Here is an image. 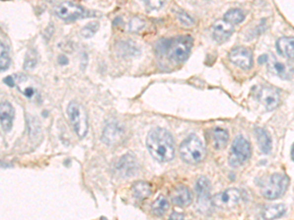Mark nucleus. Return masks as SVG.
<instances>
[{
  "label": "nucleus",
  "mask_w": 294,
  "mask_h": 220,
  "mask_svg": "<svg viewBox=\"0 0 294 220\" xmlns=\"http://www.w3.org/2000/svg\"><path fill=\"white\" fill-rule=\"evenodd\" d=\"M147 146L150 155L160 162H167L175 157V142L164 128H153L149 131L147 138Z\"/></svg>",
  "instance_id": "obj_1"
},
{
  "label": "nucleus",
  "mask_w": 294,
  "mask_h": 220,
  "mask_svg": "<svg viewBox=\"0 0 294 220\" xmlns=\"http://www.w3.org/2000/svg\"><path fill=\"white\" fill-rule=\"evenodd\" d=\"M192 46L193 39L188 35L168 39L164 54H167L171 61L182 63L187 59Z\"/></svg>",
  "instance_id": "obj_2"
},
{
  "label": "nucleus",
  "mask_w": 294,
  "mask_h": 220,
  "mask_svg": "<svg viewBox=\"0 0 294 220\" xmlns=\"http://www.w3.org/2000/svg\"><path fill=\"white\" fill-rule=\"evenodd\" d=\"M180 155L185 162L196 164L205 158L206 149L195 134H191L181 144Z\"/></svg>",
  "instance_id": "obj_3"
},
{
  "label": "nucleus",
  "mask_w": 294,
  "mask_h": 220,
  "mask_svg": "<svg viewBox=\"0 0 294 220\" xmlns=\"http://www.w3.org/2000/svg\"><path fill=\"white\" fill-rule=\"evenodd\" d=\"M290 178L285 174L274 173L262 185V194L268 200L280 198L288 189Z\"/></svg>",
  "instance_id": "obj_4"
},
{
  "label": "nucleus",
  "mask_w": 294,
  "mask_h": 220,
  "mask_svg": "<svg viewBox=\"0 0 294 220\" xmlns=\"http://www.w3.org/2000/svg\"><path fill=\"white\" fill-rule=\"evenodd\" d=\"M67 114L75 134L79 138H83L88 131L87 115L84 108L76 102H71L67 107Z\"/></svg>",
  "instance_id": "obj_5"
},
{
  "label": "nucleus",
  "mask_w": 294,
  "mask_h": 220,
  "mask_svg": "<svg viewBox=\"0 0 294 220\" xmlns=\"http://www.w3.org/2000/svg\"><path fill=\"white\" fill-rule=\"evenodd\" d=\"M251 157V146L249 142L242 136H237L231 145L228 162L232 167L243 164Z\"/></svg>",
  "instance_id": "obj_6"
},
{
  "label": "nucleus",
  "mask_w": 294,
  "mask_h": 220,
  "mask_svg": "<svg viewBox=\"0 0 294 220\" xmlns=\"http://www.w3.org/2000/svg\"><path fill=\"white\" fill-rule=\"evenodd\" d=\"M54 12L60 19L64 21H74L83 18L86 11L79 5L71 1L59 2L54 7Z\"/></svg>",
  "instance_id": "obj_7"
},
{
  "label": "nucleus",
  "mask_w": 294,
  "mask_h": 220,
  "mask_svg": "<svg viewBox=\"0 0 294 220\" xmlns=\"http://www.w3.org/2000/svg\"><path fill=\"white\" fill-rule=\"evenodd\" d=\"M126 137V129L119 123L113 122L108 124L102 133L101 140L108 146H115L124 141Z\"/></svg>",
  "instance_id": "obj_8"
},
{
  "label": "nucleus",
  "mask_w": 294,
  "mask_h": 220,
  "mask_svg": "<svg viewBox=\"0 0 294 220\" xmlns=\"http://www.w3.org/2000/svg\"><path fill=\"white\" fill-rule=\"evenodd\" d=\"M242 199V193L238 189L230 188L213 197L212 203L220 209H230L239 204Z\"/></svg>",
  "instance_id": "obj_9"
},
{
  "label": "nucleus",
  "mask_w": 294,
  "mask_h": 220,
  "mask_svg": "<svg viewBox=\"0 0 294 220\" xmlns=\"http://www.w3.org/2000/svg\"><path fill=\"white\" fill-rule=\"evenodd\" d=\"M228 59L242 70H250L253 66V53L247 47L233 48L228 54Z\"/></svg>",
  "instance_id": "obj_10"
},
{
  "label": "nucleus",
  "mask_w": 294,
  "mask_h": 220,
  "mask_svg": "<svg viewBox=\"0 0 294 220\" xmlns=\"http://www.w3.org/2000/svg\"><path fill=\"white\" fill-rule=\"evenodd\" d=\"M258 100L264 105L267 111H273L281 103V97L279 92L269 86H262L258 89L256 94Z\"/></svg>",
  "instance_id": "obj_11"
},
{
  "label": "nucleus",
  "mask_w": 294,
  "mask_h": 220,
  "mask_svg": "<svg viewBox=\"0 0 294 220\" xmlns=\"http://www.w3.org/2000/svg\"><path fill=\"white\" fill-rule=\"evenodd\" d=\"M116 171L120 176L130 177L136 174L138 170V162L134 156L128 154L123 156L115 165Z\"/></svg>",
  "instance_id": "obj_12"
},
{
  "label": "nucleus",
  "mask_w": 294,
  "mask_h": 220,
  "mask_svg": "<svg viewBox=\"0 0 294 220\" xmlns=\"http://www.w3.org/2000/svg\"><path fill=\"white\" fill-rule=\"evenodd\" d=\"M171 199L174 205L181 208H184L191 204L192 194L188 187L184 185H179L174 188L171 195Z\"/></svg>",
  "instance_id": "obj_13"
},
{
  "label": "nucleus",
  "mask_w": 294,
  "mask_h": 220,
  "mask_svg": "<svg viewBox=\"0 0 294 220\" xmlns=\"http://www.w3.org/2000/svg\"><path fill=\"white\" fill-rule=\"evenodd\" d=\"M233 31H234L233 26L226 23L223 20H219L215 22L212 27L213 37L218 43L225 42L231 36Z\"/></svg>",
  "instance_id": "obj_14"
},
{
  "label": "nucleus",
  "mask_w": 294,
  "mask_h": 220,
  "mask_svg": "<svg viewBox=\"0 0 294 220\" xmlns=\"http://www.w3.org/2000/svg\"><path fill=\"white\" fill-rule=\"evenodd\" d=\"M15 111L13 106L8 102L0 103V125L4 131L8 132L13 126Z\"/></svg>",
  "instance_id": "obj_15"
},
{
  "label": "nucleus",
  "mask_w": 294,
  "mask_h": 220,
  "mask_svg": "<svg viewBox=\"0 0 294 220\" xmlns=\"http://www.w3.org/2000/svg\"><path fill=\"white\" fill-rule=\"evenodd\" d=\"M255 136L261 152L264 154H270L272 151V138L268 131L262 127H256Z\"/></svg>",
  "instance_id": "obj_16"
},
{
  "label": "nucleus",
  "mask_w": 294,
  "mask_h": 220,
  "mask_svg": "<svg viewBox=\"0 0 294 220\" xmlns=\"http://www.w3.org/2000/svg\"><path fill=\"white\" fill-rule=\"evenodd\" d=\"M294 37L290 36H284L281 37L277 41V50L278 52L290 59L294 58Z\"/></svg>",
  "instance_id": "obj_17"
},
{
  "label": "nucleus",
  "mask_w": 294,
  "mask_h": 220,
  "mask_svg": "<svg viewBox=\"0 0 294 220\" xmlns=\"http://www.w3.org/2000/svg\"><path fill=\"white\" fill-rule=\"evenodd\" d=\"M211 143L216 150H221L226 146L228 141V132L221 128L215 127L211 132Z\"/></svg>",
  "instance_id": "obj_18"
},
{
  "label": "nucleus",
  "mask_w": 294,
  "mask_h": 220,
  "mask_svg": "<svg viewBox=\"0 0 294 220\" xmlns=\"http://www.w3.org/2000/svg\"><path fill=\"white\" fill-rule=\"evenodd\" d=\"M210 182L206 177H199L195 184V192L198 195L200 202L206 204L210 197Z\"/></svg>",
  "instance_id": "obj_19"
},
{
  "label": "nucleus",
  "mask_w": 294,
  "mask_h": 220,
  "mask_svg": "<svg viewBox=\"0 0 294 220\" xmlns=\"http://www.w3.org/2000/svg\"><path fill=\"white\" fill-rule=\"evenodd\" d=\"M286 213V207L282 204L265 207L262 211V217L265 220H274L283 217Z\"/></svg>",
  "instance_id": "obj_20"
},
{
  "label": "nucleus",
  "mask_w": 294,
  "mask_h": 220,
  "mask_svg": "<svg viewBox=\"0 0 294 220\" xmlns=\"http://www.w3.org/2000/svg\"><path fill=\"white\" fill-rule=\"evenodd\" d=\"M133 194L135 198L143 201L147 199L151 195V186L147 182L145 181H138L134 184L133 188Z\"/></svg>",
  "instance_id": "obj_21"
},
{
  "label": "nucleus",
  "mask_w": 294,
  "mask_h": 220,
  "mask_svg": "<svg viewBox=\"0 0 294 220\" xmlns=\"http://www.w3.org/2000/svg\"><path fill=\"white\" fill-rule=\"evenodd\" d=\"M169 208L170 205L167 198L163 195H160L152 204V213L157 217H162L167 213Z\"/></svg>",
  "instance_id": "obj_22"
},
{
  "label": "nucleus",
  "mask_w": 294,
  "mask_h": 220,
  "mask_svg": "<svg viewBox=\"0 0 294 220\" xmlns=\"http://www.w3.org/2000/svg\"><path fill=\"white\" fill-rule=\"evenodd\" d=\"M244 19H245V14L240 9H230L223 16V21H225L230 25L239 24Z\"/></svg>",
  "instance_id": "obj_23"
},
{
  "label": "nucleus",
  "mask_w": 294,
  "mask_h": 220,
  "mask_svg": "<svg viewBox=\"0 0 294 220\" xmlns=\"http://www.w3.org/2000/svg\"><path fill=\"white\" fill-rule=\"evenodd\" d=\"M10 66V56L7 47L0 42V73L8 70Z\"/></svg>",
  "instance_id": "obj_24"
},
{
  "label": "nucleus",
  "mask_w": 294,
  "mask_h": 220,
  "mask_svg": "<svg viewBox=\"0 0 294 220\" xmlns=\"http://www.w3.org/2000/svg\"><path fill=\"white\" fill-rule=\"evenodd\" d=\"M37 64V53L35 50H29L26 54L24 68L25 70H33Z\"/></svg>",
  "instance_id": "obj_25"
},
{
  "label": "nucleus",
  "mask_w": 294,
  "mask_h": 220,
  "mask_svg": "<svg viewBox=\"0 0 294 220\" xmlns=\"http://www.w3.org/2000/svg\"><path fill=\"white\" fill-rule=\"evenodd\" d=\"M146 25H147V22L144 19L139 17H134L131 19L129 23V30L132 32H139L145 29Z\"/></svg>",
  "instance_id": "obj_26"
},
{
  "label": "nucleus",
  "mask_w": 294,
  "mask_h": 220,
  "mask_svg": "<svg viewBox=\"0 0 294 220\" xmlns=\"http://www.w3.org/2000/svg\"><path fill=\"white\" fill-rule=\"evenodd\" d=\"M270 70L276 74L280 75L281 77H288V72H287V67L280 62L272 61L270 63Z\"/></svg>",
  "instance_id": "obj_27"
},
{
  "label": "nucleus",
  "mask_w": 294,
  "mask_h": 220,
  "mask_svg": "<svg viewBox=\"0 0 294 220\" xmlns=\"http://www.w3.org/2000/svg\"><path fill=\"white\" fill-rule=\"evenodd\" d=\"M98 29H99V24L97 22H92V23L87 24L84 28H82V30L80 31V34L83 37L88 38V37L93 36Z\"/></svg>",
  "instance_id": "obj_28"
},
{
  "label": "nucleus",
  "mask_w": 294,
  "mask_h": 220,
  "mask_svg": "<svg viewBox=\"0 0 294 220\" xmlns=\"http://www.w3.org/2000/svg\"><path fill=\"white\" fill-rule=\"evenodd\" d=\"M176 16L178 20L181 22V24H183L185 27H191L194 24V20L186 12L183 10H179L176 13Z\"/></svg>",
  "instance_id": "obj_29"
},
{
  "label": "nucleus",
  "mask_w": 294,
  "mask_h": 220,
  "mask_svg": "<svg viewBox=\"0 0 294 220\" xmlns=\"http://www.w3.org/2000/svg\"><path fill=\"white\" fill-rule=\"evenodd\" d=\"M145 3L149 9H152V10H158L164 5V2L162 1H146Z\"/></svg>",
  "instance_id": "obj_30"
},
{
  "label": "nucleus",
  "mask_w": 294,
  "mask_h": 220,
  "mask_svg": "<svg viewBox=\"0 0 294 220\" xmlns=\"http://www.w3.org/2000/svg\"><path fill=\"white\" fill-rule=\"evenodd\" d=\"M169 220H184V217L183 214H180V213H177V212H174L171 216H170V219Z\"/></svg>",
  "instance_id": "obj_31"
},
{
  "label": "nucleus",
  "mask_w": 294,
  "mask_h": 220,
  "mask_svg": "<svg viewBox=\"0 0 294 220\" xmlns=\"http://www.w3.org/2000/svg\"><path fill=\"white\" fill-rule=\"evenodd\" d=\"M24 95L28 98H32L35 95V89L33 87H27L24 91H23Z\"/></svg>",
  "instance_id": "obj_32"
},
{
  "label": "nucleus",
  "mask_w": 294,
  "mask_h": 220,
  "mask_svg": "<svg viewBox=\"0 0 294 220\" xmlns=\"http://www.w3.org/2000/svg\"><path fill=\"white\" fill-rule=\"evenodd\" d=\"M4 82L10 86V87H14L15 86V79H13L12 76H7L4 78Z\"/></svg>",
  "instance_id": "obj_33"
},
{
  "label": "nucleus",
  "mask_w": 294,
  "mask_h": 220,
  "mask_svg": "<svg viewBox=\"0 0 294 220\" xmlns=\"http://www.w3.org/2000/svg\"><path fill=\"white\" fill-rule=\"evenodd\" d=\"M258 62H259L260 64H265V63H267V62H268V55H262V56H260V58L258 59Z\"/></svg>",
  "instance_id": "obj_34"
},
{
  "label": "nucleus",
  "mask_w": 294,
  "mask_h": 220,
  "mask_svg": "<svg viewBox=\"0 0 294 220\" xmlns=\"http://www.w3.org/2000/svg\"><path fill=\"white\" fill-rule=\"evenodd\" d=\"M58 62H59V64H61V65H63V62H64V65H66V64H68V59L65 57V56H60L59 57V59H58Z\"/></svg>",
  "instance_id": "obj_35"
},
{
  "label": "nucleus",
  "mask_w": 294,
  "mask_h": 220,
  "mask_svg": "<svg viewBox=\"0 0 294 220\" xmlns=\"http://www.w3.org/2000/svg\"><path fill=\"white\" fill-rule=\"evenodd\" d=\"M292 158H293V159H294V145H293V147H292Z\"/></svg>",
  "instance_id": "obj_36"
}]
</instances>
